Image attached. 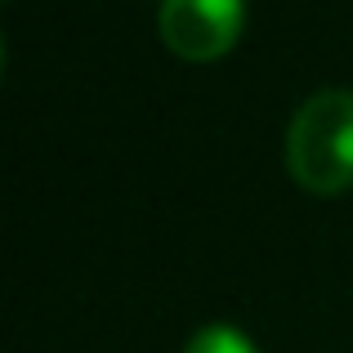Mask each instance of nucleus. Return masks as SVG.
Segmentation results:
<instances>
[{
	"label": "nucleus",
	"mask_w": 353,
	"mask_h": 353,
	"mask_svg": "<svg viewBox=\"0 0 353 353\" xmlns=\"http://www.w3.org/2000/svg\"><path fill=\"white\" fill-rule=\"evenodd\" d=\"M286 170L304 192L353 188V90H318L286 125Z\"/></svg>",
	"instance_id": "obj_1"
},
{
	"label": "nucleus",
	"mask_w": 353,
	"mask_h": 353,
	"mask_svg": "<svg viewBox=\"0 0 353 353\" xmlns=\"http://www.w3.org/2000/svg\"><path fill=\"white\" fill-rule=\"evenodd\" d=\"M183 353H259L255 340L241 336L237 327H228V322H210V327L192 331V340L183 345Z\"/></svg>",
	"instance_id": "obj_3"
},
{
	"label": "nucleus",
	"mask_w": 353,
	"mask_h": 353,
	"mask_svg": "<svg viewBox=\"0 0 353 353\" xmlns=\"http://www.w3.org/2000/svg\"><path fill=\"white\" fill-rule=\"evenodd\" d=\"M161 41L188 63H210L228 54L241 36V0H161Z\"/></svg>",
	"instance_id": "obj_2"
}]
</instances>
